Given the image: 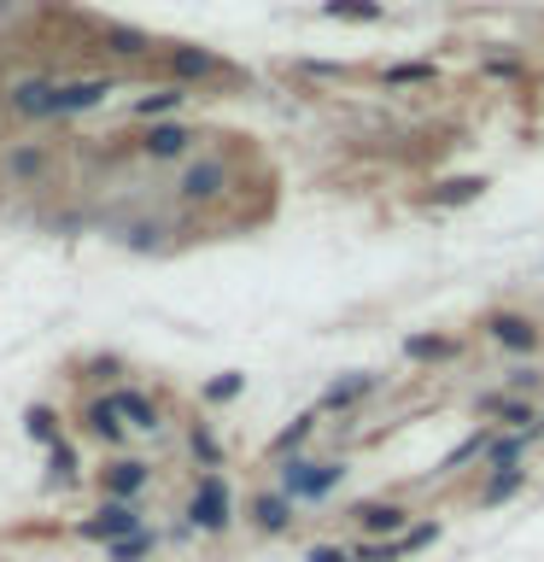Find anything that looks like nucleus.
Returning a JSON list of instances; mask_svg holds the SVG:
<instances>
[{
    "mask_svg": "<svg viewBox=\"0 0 544 562\" xmlns=\"http://www.w3.org/2000/svg\"><path fill=\"white\" fill-rule=\"evenodd\" d=\"M88 422H94V434H100V439H117V434H123V422H117V411H112V398H100L94 411H88Z\"/></svg>",
    "mask_w": 544,
    "mask_h": 562,
    "instance_id": "26",
    "label": "nucleus"
},
{
    "mask_svg": "<svg viewBox=\"0 0 544 562\" xmlns=\"http://www.w3.org/2000/svg\"><path fill=\"white\" fill-rule=\"evenodd\" d=\"M152 551V539L147 533H135V539H123V544H112V557L117 562H140V557H147Z\"/></svg>",
    "mask_w": 544,
    "mask_h": 562,
    "instance_id": "30",
    "label": "nucleus"
},
{
    "mask_svg": "<svg viewBox=\"0 0 544 562\" xmlns=\"http://www.w3.org/2000/svg\"><path fill=\"white\" fill-rule=\"evenodd\" d=\"M170 70L193 82V77H217L223 59H217V53H205V47H170Z\"/></svg>",
    "mask_w": 544,
    "mask_h": 562,
    "instance_id": "10",
    "label": "nucleus"
},
{
    "mask_svg": "<svg viewBox=\"0 0 544 562\" xmlns=\"http://www.w3.org/2000/svg\"><path fill=\"white\" fill-rule=\"evenodd\" d=\"M486 77H521V59H509V53H498V59H486Z\"/></svg>",
    "mask_w": 544,
    "mask_h": 562,
    "instance_id": "32",
    "label": "nucleus"
},
{
    "mask_svg": "<svg viewBox=\"0 0 544 562\" xmlns=\"http://www.w3.org/2000/svg\"><path fill=\"white\" fill-rule=\"evenodd\" d=\"M82 533H88V539H105V544H123V539L140 533V516H135L129 504H105L94 521H82Z\"/></svg>",
    "mask_w": 544,
    "mask_h": 562,
    "instance_id": "6",
    "label": "nucleus"
},
{
    "mask_svg": "<svg viewBox=\"0 0 544 562\" xmlns=\"http://www.w3.org/2000/svg\"><path fill=\"white\" fill-rule=\"evenodd\" d=\"M486 188H491L486 176H451V182L433 188V205H468V200H480Z\"/></svg>",
    "mask_w": 544,
    "mask_h": 562,
    "instance_id": "13",
    "label": "nucleus"
},
{
    "mask_svg": "<svg viewBox=\"0 0 544 562\" xmlns=\"http://www.w3.org/2000/svg\"><path fill=\"white\" fill-rule=\"evenodd\" d=\"M351 516H358V527H363L369 539H398L404 527H410V509H404V504H381V498L375 504H358Z\"/></svg>",
    "mask_w": 544,
    "mask_h": 562,
    "instance_id": "5",
    "label": "nucleus"
},
{
    "mask_svg": "<svg viewBox=\"0 0 544 562\" xmlns=\"http://www.w3.org/2000/svg\"><path fill=\"white\" fill-rule=\"evenodd\" d=\"M112 411L117 416H129V428H158V411H152V404L147 398H140V393H112Z\"/></svg>",
    "mask_w": 544,
    "mask_h": 562,
    "instance_id": "20",
    "label": "nucleus"
},
{
    "mask_svg": "<svg viewBox=\"0 0 544 562\" xmlns=\"http://www.w3.org/2000/svg\"><path fill=\"white\" fill-rule=\"evenodd\" d=\"M486 334L509 351H533L539 346V323L521 316V311H486Z\"/></svg>",
    "mask_w": 544,
    "mask_h": 562,
    "instance_id": "4",
    "label": "nucleus"
},
{
    "mask_svg": "<svg viewBox=\"0 0 544 562\" xmlns=\"http://www.w3.org/2000/svg\"><path fill=\"white\" fill-rule=\"evenodd\" d=\"M240 393V375H223V381H211V398H235Z\"/></svg>",
    "mask_w": 544,
    "mask_h": 562,
    "instance_id": "35",
    "label": "nucleus"
},
{
    "mask_svg": "<svg viewBox=\"0 0 544 562\" xmlns=\"http://www.w3.org/2000/svg\"><path fill=\"white\" fill-rule=\"evenodd\" d=\"M340 481H345L340 457L333 463H310V457H287L281 463V498H293V504H322Z\"/></svg>",
    "mask_w": 544,
    "mask_h": 562,
    "instance_id": "1",
    "label": "nucleus"
},
{
    "mask_svg": "<svg viewBox=\"0 0 544 562\" xmlns=\"http://www.w3.org/2000/svg\"><path fill=\"white\" fill-rule=\"evenodd\" d=\"M30 434L42 439V446H59V439H53V416L47 411H30Z\"/></svg>",
    "mask_w": 544,
    "mask_h": 562,
    "instance_id": "31",
    "label": "nucleus"
},
{
    "mask_svg": "<svg viewBox=\"0 0 544 562\" xmlns=\"http://www.w3.org/2000/svg\"><path fill=\"white\" fill-rule=\"evenodd\" d=\"M223 182H228L223 158H200V165H188V176H182V200H217Z\"/></svg>",
    "mask_w": 544,
    "mask_h": 562,
    "instance_id": "7",
    "label": "nucleus"
},
{
    "mask_svg": "<svg viewBox=\"0 0 544 562\" xmlns=\"http://www.w3.org/2000/svg\"><path fill=\"white\" fill-rule=\"evenodd\" d=\"M381 386V375L375 369H358V375H345V381H333L328 393H322V411H351L358 398H369Z\"/></svg>",
    "mask_w": 544,
    "mask_h": 562,
    "instance_id": "8",
    "label": "nucleus"
},
{
    "mask_svg": "<svg viewBox=\"0 0 544 562\" xmlns=\"http://www.w3.org/2000/svg\"><path fill=\"white\" fill-rule=\"evenodd\" d=\"M533 439H539V428H533V434H498V439L486 446V469H491V474H498V469H521V457L533 451Z\"/></svg>",
    "mask_w": 544,
    "mask_h": 562,
    "instance_id": "9",
    "label": "nucleus"
},
{
    "mask_svg": "<svg viewBox=\"0 0 544 562\" xmlns=\"http://www.w3.org/2000/svg\"><path fill=\"white\" fill-rule=\"evenodd\" d=\"M12 105H18V112H30V117L59 112V88H47V82H18V88H12Z\"/></svg>",
    "mask_w": 544,
    "mask_h": 562,
    "instance_id": "12",
    "label": "nucleus"
},
{
    "mask_svg": "<svg viewBox=\"0 0 544 562\" xmlns=\"http://www.w3.org/2000/svg\"><path fill=\"white\" fill-rule=\"evenodd\" d=\"M310 562H351V551H340V544H316Z\"/></svg>",
    "mask_w": 544,
    "mask_h": 562,
    "instance_id": "34",
    "label": "nucleus"
},
{
    "mask_svg": "<svg viewBox=\"0 0 544 562\" xmlns=\"http://www.w3.org/2000/svg\"><path fill=\"white\" fill-rule=\"evenodd\" d=\"M433 539H439V521H416V527H404L393 544H398V557H416V551H428Z\"/></svg>",
    "mask_w": 544,
    "mask_h": 562,
    "instance_id": "22",
    "label": "nucleus"
},
{
    "mask_svg": "<svg viewBox=\"0 0 544 562\" xmlns=\"http://www.w3.org/2000/svg\"><path fill=\"white\" fill-rule=\"evenodd\" d=\"M193 451H200V457H205V463H217V439H211L205 428H193Z\"/></svg>",
    "mask_w": 544,
    "mask_h": 562,
    "instance_id": "33",
    "label": "nucleus"
},
{
    "mask_svg": "<svg viewBox=\"0 0 544 562\" xmlns=\"http://www.w3.org/2000/svg\"><path fill=\"white\" fill-rule=\"evenodd\" d=\"M539 434H544V416H539Z\"/></svg>",
    "mask_w": 544,
    "mask_h": 562,
    "instance_id": "36",
    "label": "nucleus"
},
{
    "mask_svg": "<svg viewBox=\"0 0 544 562\" xmlns=\"http://www.w3.org/2000/svg\"><path fill=\"white\" fill-rule=\"evenodd\" d=\"M182 100H188V88H182V82H175V88H158V94H147V100L135 105V117H158V112H175V105H182Z\"/></svg>",
    "mask_w": 544,
    "mask_h": 562,
    "instance_id": "24",
    "label": "nucleus"
},
{
    "mask_svg": "<svg viewBox=\"0 0 544 562\" xmlns=\"http://www.w3.org/2000/svg\"><path fill=\"white\" fill-rule=\"evenodd\" d=\"M474 411H480V416H498V422H509V434H533V428H539V411H533V398H515V393H480V398H474Z\"/></svg>",
    "mask_w": 544,
    "mask_h": 562,
    "instance_id": "3",
    "label": "nucleus"
},
{
    "mask_svg": "<svg viewBox=\"0 0 544 562\" xmlns=\"http://www.w3.org/2000/svg\"><path fill=\"white\" fill-rule=\"evenodd\" d=\"M12 170H18V176H47V153H35V147L12 153Z\"/></svg>",
    "mask_w": 544,
    "mask_h": 562,
    "instance_id": "29",
    "label": "nucleus"
},
{
    "mask_svg": "<svg viewBox=\"0 0 544 562\" xmlns=\"http://www.w3.org/2000/svg\"><path fill=\"white\" fill-rule=\"evenodd\" d=\"M252 521L263 527V533H287V527H293V498H281V492H263V498L252 504Z\"/></svg>",
    "mask_w": 544,
    "mask_h": 562,
    "instance_id": "11",
    "label": "nucleus"
},
{
    "mask_svg": "<svg viewBox=\"0 0 544 562\" xmlns=\"http://www.w3.org/2000/svg\"><path fill=\"white\" fill-rule=\"evenodd\" d=\"M521 486H526V469H498V474H491V481L480 486V504H486V509H498V504L515 498Z\"/></svg>",
    "mask_w": 544,
    "mask_h": 562,
    "instance_id": "17",
    "label": "nucleus"
},
{
    "mask_svg": "<svg viewBox=\"0 0 544 562\" xmlns=\"http://www.w3.org/2000/svg\"><path fill=\"white\" fill-rule=\"evenodd\" d=\"M539 386H544V369H533V363H526V369H509V381H503V393H539Z\"/></svg>",
    "mask_w": 544,
    "mask_h": 562,
    "instance_id": "27",
    "label": "nucleus"
},
{
    "mask_svg": "<svg viewBox=\"0 0 544 562\" xmlns=\"http://www.w3.org/2000/svg\"><path fill=\"white\" fill-rule=\"evenodd\" d=\"M404 358H456V340H445V334H410L404 340Z\"/></svg>",
    "mask_w": 544,
    "mask_h": 562,
    "instance_id": "21",
    "label": "nucleus"
},
{
    "mask_svg": "<svg viewBox=\"0 0 544 562\" xmlns=\"http://www.w3.org/2000/svg\"><path fill=\"white\" fill-rule=\"evenodd\" d=\"M188 140H193V135L182 130V123H158V130L140 140V147H147L152 158H182V153H188Z\"/></svg>",
    "mask_w": 544,
    "mask_h": 562,
    "instance_id": "15",
    "label": "nucleus"
},
{
    "mask_svg": "<svg viewBox=\"0 0 544 562\" xmlns=\"http://www.w3.org/2000/svg\"><path fill=\"white\" fill-rule=\"evenodd\" d=\"M491 439H498V434H486V428H480V434H468L463 446H456V451H451V457H445V463H439V469L451 474V469H463L468 457H486V446H491Z\"/></svg>",
    "mask_w": 544,
    "mask_h": 562,
    "instance_id": "25",
    "label": "nucleus"
},
{
    "mask_svg": "<svg viewBox=\"0 0 544 562\" xmlns=\"http://www.w3.org/2000/svg\"><path fill=\"white\" fill-rule=\"evenodd\" d=\"M188 516H193V527H205V533H223V527H228V486H223V474H205V481L193 486Z\"/></svg>",
    "mask_w": 544,
    "mask_h": 562,
    "instance_id": "2",
    "label": "nucleus"
},
{
    "mask_svg": "<svg viewBox=\"0 0 544 562\" xmlns=\"http://www.w3.org/2000/svg\"><path fill=\"white\" fill-rule=\"evenodd\" d=\"M147 481H152L147 463H112V469H105V492H112V498H135Z\"/></svg>",
    "mask_w": 544,
    "mask_h": 562,
    "instance_id": "14",
    "label": "nucleus"
},
{
    "mask_svg": "<svg viewBox=\"0 0 544 562\" xmlns=\"http://www.w3.org/2000/svg\"><path fill=\"white\" fill-rule=\"evenodd\" d=\"M439 70L433 59H398V65H386V88H421V82H433Z\"/></svg>",
    "mask_w": 544,
    "mask_h": 562,
    "instance_id": "19",
    "label": "nucleus"
},
{
    "mask_svg": "<svg viewBox=\"0 0 544 562\" xmlns=\"http://www.w3.org/2000/svg\"><path fill=\"white\" fill-rule=\"evenodd\" d=\"M105 94H112V82H65L59 88V112H88V105H100Z\"/></svg>",
    "mask_w": 544,
    "mask_h": 562,
    "instance_id": "16",
    "label": "nucleus"
},
{
    "mask_svg": "<svg viewBox=\"0 0 544 562\" xmlns=\"http://www.w3.org/2000/svg\"><path fill=\"white\" fill-rule=\"evenodd\" d=\"M322 18H351V24H381V0H322Z\"/></svg>",
    "mask_w": 544,
    "mask_h": 562,
    "instance_id": "18",
    "label": "nucleus"
},
{
    "mask_svg": "<svg viewBox=\"0 0 544 562\" xmlns=\"http://www.w3.org/2000/svg\"><path fill=\"white\" fill-rule=\"evenodd\" d=\"M310 428H316V411H310V416H298L293 428H281L270 451H275V457H293V451H298V446H305V439H310Z\"/></svg>",
    "mask_w": 544,
    "mask_h": 562,
    "instance_id": "23",
    "label": "nucleus"
},
{
    "mask_svg": "<svg viewBox=\"0 0 544 562\" xmlns=\"http://www.w3.org/2000/svg\"><path fill=\"white\" fill-rule=\"evenodd\" d=\"M105 42H112V53H129V59H135V53H147V35H140V30H105Z\"/></svg>",
    "mask_w": 544,
    "mask_h": 562,
    "instance_id": "28",
    "label": "nucleus"
}]
</instances>
